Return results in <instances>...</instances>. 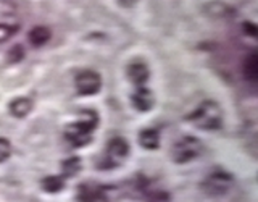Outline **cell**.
Returning a JSON list of instances; mask_svg holds the SVG:
<instances>
[{
  "instance_id": "1",
  "label": "cell",
  "mask_w": 258,
  "mask_h": 202,
  "mask_svg": "<svg viewBox=\"0 0 258 202\" xmlns=\"http://www.w3.org/2000/svg\"><path fill=\"white\" fill-rule=\"evenodd\" d=\"M97 125H99V115L94 110H83L76 121L64 128V139L70 142L71 147H84L92 141Z\"/></svg>"
},
{
  "instance_id": "2",
  "label": "cell",
  "mask_w": 258,
  "mask_h": 202,
  "mask_svg": "<svg viewBox=\"0 0 258 202\" xmlns=\"http://www.w3.org/2000/svg\"><path fill=\"white\" fill-rule=\"evenodd\" d=\"M223 109L215 100H205L187 117V121L204 131H216L223 126Z\"/></svg>"
},
{
  "instance_id": "3",
  "label": "cell",
  "mask_w": 258,
  "mask_h": 202,
  "mask_svg": "<svg viewBox=\"0 0 258 202\" xmlns=\"http://www.w3.org/2000/svg\"><path fill=\"white\" fill-rule=\"evenodd\" d=\"M200 186L204 192L210 197L224 196L234 186V176L223 168H215L204 178Z\"/></svg>"
},
{
  "instance_id": "4",
  "label": "cell",
  "mask_w": 258,
  "mask_h": 202,
  "mask_svg": "<svg viewBox=\"0 0 258 202\" xmlns=\"http://www.w3.org/2000/svg\"><path fill=\"white\" fill-rule=\"evenodd\" d=\"M204 150V144L196 136H184L177 139L171 147V159L174 164H189V162L200 157Z\"/></svg>"
},
{
  "instance_id": "5",
  "label": "cell",
  "mask_w": 258,
  "mask_h": 202,
  "mask_svg": "<svg viewBox=\"0 0 258 202\" xmlns=\"http://www.w3.org/2000/svg\"><path fill=\"white\" fill-rule=\"evenodd\" d=\"M129 150H131V147H129V142L124 137H113V139L108 141L107 149H105L100 170H111L123 165L126 159L129 157Z\"/></svg>"
},
{
  "instance_id": "6",
  "label": "cell",
  "mask_w": 258,
  "mask_h": 202,
  "mask_svg": "<svg viewBox=\"0 0 258 202\" xmlns=\"http://www.w3.org/2000/svg\"><path fill=\"white\" fill-rule=\"evenodd\" d=\"M75 86L81 95H95L102 89V76L94 70H83L76 75Z\"/></svg>"
},
{
  "instance_id": "7",
  "label": "cell",
  "mask_w": 258,
  "mask_h": 202,
  "mask_svg": "<svg viewBox=\"0 0 258 202\" xmlns=\"http://www.w3.org/2000/svg\"><path fill=\"white\" fill-rule=\"evenodd\" d=\"M78 202H108V194L103 186L95 183H81L76 188Z\"/></svg>"
},
{
  "instance_id": "8",
  "label": "cell",
  "mask_w": 258,
  "mask_h": 202,
  "mask_svg": "<svg viewBox=\"0 0 258 202\" xmlns=\"http://www.w3.org/2000/svg\"><path fill=\"white\" fill-rule=\"evenodd\" d=\"M131 102L137 112H149L155 105V97H153V92L149 87L137 86L131 94Z\"/></svg>"
},
{
  "instance_id": "9",
  "label": "cell",
  "mask_w": 258,
  "mask_h": 202,
  "mask_svg": "<svg viewBox=\"0 0 258 202\" xmlns=\"http://www.w3.org/2000/svg\"><path fill=\"white\" fill-rule=\"evenodd\" d=\"M129 81L137 87V86H145V83L150 78V70L144 62H133L129 63V67L126 70Z\"/></svg>"
},
{
  "instance_id": "10",
  "label": "cell",
  "mask_w": 258,
  "mask_h": 202,
  "mask_svg": "<svg viewBox=\"0 0 258 202\" xmlns=\"http://www.w3.org/2000/svg\"><path fill=\"white\" fill-rule=\"evenodd\" d=\"M205 13L208 16H213V18L224 20V18H232L236 12H234V8L229 7L228 4L220 2V0H213V2H208L205 5Z\"/></svg>"
},
{
  "instance_id": "11",
  "label": "cell",
  "mask_w": 258,
  "mask_h": 202,
  "mask_svg": "<svg viewBox=\"0 0 258 202\" xmlns=\"http://www.w3.org/2000/svg\"><path fill=\"white\" fill-rule=\"evenodd\" d=\"M8 110H10V113L16 118H24V117H28L32 110V100L28 99V97H16V99H13L10 105H8Z\"/></svg>"
},
{
  "instance_id": "12",
  "label": "cell",
  "mask_w": 258,
  "mask_h": 202,
  "mask_svg": "<svg viewBox=\"0 0 258 202\" xmlns=\"http://www.w3.org/2000/svg\"><path fill=\"white\" fill-rule=\"evenodd\" d=\"M139 144L147 150H155L160 147V133L155 128H145L139 133Z\"/></svg>"
},
{
  "instance_id": "13",
  "label": "cell",
  "mask_w": 258,
  "mask_h": 202,
  "mask_svg": "<svg viewBox=\"0 0 258 202\" xmlns=\"http://www.w3.org/2000/svg\"><path fill=\"white\" fill-rule=\"evenodd\" d=\"M50 37H52V31L47 26H36V28H32L28 34L29 44L32 47H42L44 44H47L48 40H50Z\"/></svg>"
},
{
  "instance_id": "14",
  "label": "cell",
  "mask_w": 258,
  "mask_h": 202,
  "mask_svg": "<svg viewBox=\"0 0 258 202\" xmlns=\"http://www.w3.org/2000/svg\"><path fill=\"white\" fill-rule=\"evenodd\" d=\"M67 178H63L61 175H53V176H45L42 181H40V188L48 194H58L64 189V183Z\"/></svg>"
},
{
  "instance_id": "15",
  "label": "cell",
  "mask_w": 258,
  "mask_h": 202,
  "mask_svg": "<svg viewBox=\"0 0 258 202\" xmlns=\"http://www.w3.org/2000/svg\"><path fill=\"white\" fill-rule=\"evenodd\" d=\"M244 76L245 79L248 81H252V83H255V81L258 79V57L255 52L252 54H248L245 57V60H244Z\"/></svg>"
},
{
  "instance_id": "16",
  "label": "cell",
  "mask_w": 258,
  "mask_h": 202,
  "mask_svg": "<svg viewBox=\"0 0 258 202\" xmlns=\"http://www.w3.org/2000/svg\"><path fill=\"white\" fill-rule=\"evenodd\" d=\"M81 172V159L79 157H70L61 162V176L71 178Z\"/></svg>"
},
{
  "instance_id": "17",
  "label": "cell",
  "mask_w": 258,
  "mask_h": 202,
  "mask_svg": "<svg viewBox=\"0 0 258 202\" xmlns=\"http://www.w3.org/2000/svg\"><path fill=\"white\" fill-rule=\"evenodd\" d=\"M145 202H171V196H169L168 191L157 189V191L147 192V196H145Z\"/></svg>"
},
{
  "instance_id": "18",
  "label": "cell",
  "mask_w": 258,
  "mask_h": 202,
  "mask_svg": "<svg viewBox=\"0 0 258 202\" xmlns=\"http://www.w3.org/2000/svg\"><path fill=\"white\" fill-rule=\"evenodd\" d=\"M16 31H18V26H16V24L0 23V44L7 42V40L10 39L12 36H15Z\"/></svg>"
},
{
  "instance_id": "19",
  "label": "cell",
  "mask_w": 258,
  "mask_h": 202,
  "mask_svg": "<svg viewBox=\"0 0 258 202\" xmlns=\"http://www.w3.org/2000/svg\"><path fill=\"white\" fill-rule=\"evenodd\" d=\"M12 156V142L7 137H0V164H4Z\"/></svg>"
},
{
  "instance_id": "20",
  "label": "cell",
  "mask_w": 258,
  "mask_h": 202,
  "mask_svg": "<svg viewBox=\"0 0 258 202\" xmlns=\"http://www.w3.org/2000/svg\"><path fill=\"white\" fill-rule=\"evenodd\" d=\"M24 57V52H23V47L21 45H16L13 48H10V52H8V62H20Z\"/></svg>"
},
{
  "instance_id": "21",
  "label": "cell",
  "mask_w": 258,
  "mask_h": 202,
  "mask_svg": "<svg viewBox=\"0 0 258 202\" xmlns=\"http://www.w3.org/2000/svg\"><path fill=\"white\" fill-rule=\"evenodd\" d=\"M244 32L245 34H250L252 37L256 36V28L253 23H244Z\"/></svg>"
},
{
  "instance_id": "22",
  "label": "cell",
  "mask_w": 258,
  "mask_h": 202,
  "mask_svg": "<svg viewBox=\"0 0 258 202\" xmlns=\"http://www.w3.org/2000/svg\"><path fill=\"white\" fill-rule=\"evenodd\" d=\"M116 2H118L121 7H133V5H136L137 0H116Z\"/></svg>"
}]
</instances>
